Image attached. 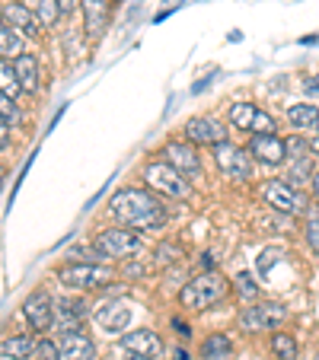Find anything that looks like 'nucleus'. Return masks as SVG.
<instances>
[{
	"instance_id": "1",
	"label": "nucleus",
	"mask_w": 319,
	"mask_h": 360,
	"mask_svg": "<svg viewBox=\"0 0 319 360\" xmlns=\"http://www.w3.org/2000/svg\"><path fill=\"white\" fill-rule=\"evenodd\" d=\"M109 214L118 226H128L135 233H156L163 230L170 214H166L163 201L147 191L144 185H125L109 198Z\"/></svg>"
},
{
	"instance_id": "2",
	"label": "nucleus",
	"mask_w": 319,
	"mask_h": 360,
	"mask_svg": "<svg viewBox=\"0 0 319 360\" xmlns=\"http://www.w3.org/2000/svg\"><path fill=\"white\" fill-rule=\"evenodd\" d=\"M230 293H233V281L227 274H220L218 268L214 271H198L179 290V306L185 313H208L218 303H224Z\"/></svg>"
},
{
	"instance_id": "3",
	"label": "nucleus",
	"mask_w": 319,
	"mask_h": 360,
	"mask_svg": "<svg viewBox=\"0 0 319 360\" xmlns=\"http://www.w3.org/2000/svg\"><path fill=\"white\" fill-rule=\"evenodd\" d=\"M141 182H144V188L154 191L160 201H189V198L195 195L189 179L173 169L166 160H150L141 169Z\"/></svg>"
},
{
	"instance_id": "4",
	"label": "nucleus",
	"mask_w": 319,
	"mask_h": 360,
	"mask_svg": "<svg viewBox=\"0 0 319 360\" xmlns=\"http://www.w3.org/2000/svg\"><path fill=\"white\" fill-rule=\"evenodd\" d=\"M93 249H96V255L106 262H128L144 252V236L135 230H128V226L115 224V226H106V230L96 233Z\"/></svg>"
},
{
	"instance_id": "5",
	"label": "nucleus",
	"mask_w": 319,
	"mask_h": 360,
	"mask_svg": "<svg viewBox=\"0 0 319 360\" xmlns=\"http://www.w3.org/2000/svg\"><path fill=\"white\" fill-rule=\"evenodd\" d=\"M291 319V309L278 300H256V303L243 306L237 326L243 328V335H265V332H278L284 322Z\"/></svg>"
},
{
	"instance_id": "6",
	"label": "nucleus",
	"mask_w": 319,
	"mask_h": 360,
	"mask_svg": "<svg viewBox=\"0 0 319 360\" xmlns=\"http://www.w3.org/2000/svg\"><path fill=\"white\" fill-rule=\"evenodd\" d=\"M55 274L68 290H80V293L99 290V287L115 281V268L102 265V262H68V265H61Z\"/></svg>"
},
{
	"instance_id": "7",
	"label": "nucleus",
	"mask_w": 319,
	"mask_h": 360,
	"mask_svg": "<svg viewBox=\"0 0 319 360\" xmlns=\"http://www.w3.org/2000/svg\"><path fill=\"white\" fill-rule=\"evenodd\" d=\"M258 198H262L272 211L291 214V217H304L306 207H310V198L300 188H294L291 182H284V179H265V182L258 185Z\"/></svg>"
},
{
	"instance_id": "8",
	"label": "nucleus",
	"mask_w": 319,
	"mask_h": 360,
	"mask_svg": "<svg viewBox=\"0 0 319 360\" xmlns=\"http://www.w3.org/2000/svg\"><path fill=\"white\" fill-rule=\"evenodd\" d=\"M214 166H218L220 176L233 185L252 182V169H256V163H252V157L246 153V147L230 143V141H224V143L214 147Z\"/></svg>"
},
{
	"instance_id": "9",
	"label": "nucleus",
	"mask_w": 319,
	"mask_h": 360,
	"mask_svg": "<svg viewBox=\"0 0 319 360\" xmlns=\"http://www.w3.org/2000/svg\"><path fill=\"white\" fill-rule=\"evenodd\" d=\"M230 124L237 131H246L249 137L256 134H278V122L275 115H268L265 109H258L256 102H233L230 112H227Z\"/></svg>"
},
{
	"instance_id": "10",
	"label": "nucleus",
	"mask_w": 319,
	"mask_h": 360,
	"mask_svg": "<svg viewBox=\"0 0 319 360\" xmlns=\"http://www.w3.org/2000/svg\"><path fill=\"white\" fill-rule=\"evenodd\" d=\"M230 131H227V124L220 122V118L214 115H192L189 122L182 124V137L192 143V147H218V143L230 141Z\"/></svg>"
},
{
	"instance_id": "11",
	"label": "nucleus",
	"mask_w": 319,
	"mask_h": 360,
	"mask_svg": "<svg viewBox=\"0 0 319 360\" xmlns=\"http://www.w3.org/2000/svg\"><path fill=\"white\" fill-rule=\"evenodd\" d=\"M246 153L252 157L256 166H265V169H278V166L287 163V147L281 134H256L246 143Z\"/></svg>"
},
{
	"instance_id": "12",
	"label": "nucleus",
	"mask_w": 319,
	"mask_h": 360,
	"mask_svg": "<svg viewBox=\"0 0 319 360\" xmlns=\"http://www.w3.org/2000/svg\"><path fill=\"white\" fill-rule=\"evenodd\" d=\"M160 157H163L176 172H182L185 179L201 176V153H198V147H192L185 137L182 141H166V147H163Z\"/></svg>"
},
{
	"instance_id": "13",
	"label": "nucleus",
	"mask_w": 319,
	"mask_h": 360,
	"mask_svg": "<svg viewBox=\"0 0 319 360\" xmlns=\"http://www.w3.org/2000/svg\"><path fill=\"white\" fill-rule=\"evenodd\" d=\"M87 316H89V303L87 300H58L55 303V332L61 335V338H68V335H77V332H83V322H87Z\"/></svg>"
},
{
	"instance_id": "14",
	"label": "nucleus",
	"mask_w": 319,
	"mask_h": 360,
	"mask_svg": "<svg viewBox=\"0 0 319 360\" xmlns=\"http://www.w3.org/2000/svg\"><path fill=\"white\" fill-rule=\"evenodd\" d=\"M23 319L29 322L32 332H48V328L55 326V300L48 297L45 290H32L23 303Z\"/></svg>"
},
{
	"instance_id": "15",
	"label": "nucleus",
	"mask_w": 319,
	"mask_h": 360,
	"mask_svg": "<svg viewBox=\"0 0 319 360\" xmlns=\"http://www.w3.org/2000/svg\"><path fill=\"white\" fill-rule=\"evenodd\" d=\"M122 351L125 354H137V357H160L163 354V341H160V335L154 332V328H131V332L122 335Z\"/></svg>"
},
{
	"instance_id": "16",
	"label": "nucleus",
	"mask_w": 319,
	"mask_h": 360,
	"mask_svg": "<svg viewBox=\"0 0 319 360\" xmlns=\"http://www.w3.org/2000/svg\"><path fill=\"white\" fill-rule=\"evenodd\" d=\"M0 16H4L23 39H39L42 35V22H39V16H35V10H29L26 4H20V0L7 4V7L0 10Z\"/></svg>"
},
{
	"instance_id": "17",
	"label": "nucleus",
	"mask_w": 319,
	"mask_h": 360,
	"mask_svg": "<svg viewBox=\"0 0 319 360\" xmlns=\"http://www.w3.org/2000/svg\"><path fill=\"white\" fill-rule=\"evenodd\" d=\"M83 10V29L89 39H99L112 20V0H80Z\"/></svg>"
},
{
	"instance_id": "18",
	"label": "nucleus",
	"mask_w": 319,
	"mask_h": 360,
	"mask_svg": "<svg viewBox=\"0 0 319 360\" xmlns=\"http://www.w3.org/2000/svg\"><path fill=\"white\" fill-rule=\"evenodd\" d=\"M96 326L102 328V332H109V335H125L131 326V309L125 303H106L99 306L93 313Z\"/></svg>"
},
{
	"instance_id": "19",
	"label": "nucleus",
	"mask_w": 319,
	"mask_h": 360,
	"mask_svg": "<svg viewBox=\"0 0 319 360\" xmlns=\"http://www.w3.org/2000/svg\"><path fill=\"white\" fill-rule=\"evenodd\" d=\"M13 70H16V80H20V89H23V93H29V96L39 93V86H42L39 58L26 51V55H20V58L13 61Z\"/></svg>"
},
{
	"instance_id": "20",
	"label": "nucleus",
	"mask_w": 319,
	"mask_h": 360,
	"mask_svg": "<svg viewBox=\"0 0 319 360\" xmlns=\"http://www.w3.org/2000/svg\"><path fill=\"white\" fill-rule=\"evenodd\" d=\"M287 124H291L297 134H310L319 124V105L316 102H297L287 109Z\"/></svg>"
},
{
	"instance_id": "21",
	"label": "nucleus",
	"mask_w": 319,
	"mask_h": 360,
	"mask_svg": "<svg viewBox=\"0 0 319 360\" xmlns=\"http://www.w3.org/2000/svg\"><path fill=\"white\" fill-rule=\"evenodd\" d=\"M20 55H26V39L0 16V61H16Z\"/></svg>"
},
{
	"instance_id": "22",
	"label": "nucleus",
	"mask_w": 319,
	"mask_h": 360,
	"mask_svg": "<svg viewBox=\"0 0 319 360\" xmlns=\"http://www.w3.org/2000/svg\"><path fill=\"white\" fill-rule=\"evenodd\" d=\"M61 360H96V345L89 335L77 332L61 338Z\"/></svg>"
},
{
	"instance_id": "23",
	"label": "nucleus",
	"mask_w": 319,
	"mask_h": 360,
	"mask_svg": "<svg viewBox=\"0 0 319 360\" xmlns=\"http://www.w3.org/2000/svg\"><path fill=\"white\" fill-rule=\"evenodd\" d=\"M268 351H272L275 360H297V357H300L297 335H294V332H284V328L272 332V338H268Z\"/></svg>"
},
{
	"instance_id": "24",
	"label": "nucleus",
	"mask_w": 319,
	"mask_h": 360,
	"mask_svg": "<svg viewBox=\"0 0 319 360\" xmlns=\"http://www.w3.org/2000/svg\"><path fill=\"white\" fill-rule=\"evenodd\" d=\"M35 335H7V338L0 341V354L4 357H13V360H29L32 357V351H35Z\"/></svg>"
},
{
	"instance_id": "25",
	"label": "nucleus",
	"mask_w": 319,
	"mask_h": 360,
	"mask_svg": "<svg viewBox=\"0 0 319 360\" xmlns=\"http://www.w3.org/2000/svg\"><path fill=\"white\" fill-rule=\"evenodd\" d=\"M227 354H233V341H230V335H224V332L208 335V338L201 341V347H198V357H201V360L227 357Z\"/></svg>"
},
{
	"instance_id": "26",
	"label": "nucleus",
	"mask_w": 319,
	"mask_h": 360,
	"mask_svg": "<svg viewBox=\"0 0 319 360\" xmlns=\"http://www.w3.org/2000/svg\"><path fill=\"white\" fill-rule=\"evenodd\" d=\"M300 220H304V239H306V245H310V252L319 259V201L310 204V207H306V214Z\"/></svg>"
},
{
	"instance_id": "27",
	"label": "nucleus",
	"mask_w": 319,
	"mask_h": 360,
	"mask_svg": "<svg viewBox=\"0 0 319 360\" xmlns=\"http://www.w3.org/2000/svg\"><path fill=\"white\" fill-rule=\"evenodd\" d=\"M313 172H316V166H313V157L294 160V163L287 166V176H284V182H291L294 188H300V185H310Z\"/></svg>"
},
{
	"instance_id": "28",
	"label": "nucleus",
	"mask_w": 319,
	"mask_h": 360,
	"mask_svg": "<svg viewBox=\"0 0 319 360\" xmlns=\"http://www.w3.org/2000/svg\"><path fill=\"white\" fill-rule=\"evenodd\" d=\"M233 290H237L239 300H246V303H256L258 300V284L252 281L249 271H239L237 278H233Z\"/></svg>"
},
{
	"instance_id": "29",
	"label": "nucleus",
	"mask_w": 319,
	"mask_h": 360,
	"mask_svg": "<svg viewBox=\"0 0 319 360\" xmlns=\"http://www.w3.org/2000/svg\"><path fill=\"white\" fill-rule=\"evenodd\" d=\"M0 93L4 96H20V80H16L13 61H0Z\"/></svg>"
},
{
	"instance_id": "30",
	"label": "nucleus",
	"mask_w": 319,
	"mask_h": 360,
	"mask_svg": "<svg viewBox=\"0 0 319 360\" xmlns=\"http://www.w3.org/2000/svg\"><path fill=\"white\" fill-rule=\"evenodd\" d=\"M35 16H39L42 26H55L64 13L58 7V0H35Z\"/></svg>"
},
{
	"instance_id": "31",
	"label": "nucleus",
	"mask_w": 319,
	"mask_h": 360,
	"mask_svg": "<svg viewBox=\"0 0 319 360\" xmlns=\"http://www.w3.org/2000/svg\"><path fill=\"white\" fill-rule=\"evenodd\" d=\"M284 147H287V163H294V160H304V157H313L306 134H291L284 141Z\"/></svg>"
},
{
	"instance_id": "32",
	"label": "nucleus",
	"mask_w": 319,
	"mask_h": 360,
	"mask_svg": "<svg viewBox=\"0 0 319 360\" xmlns=\"http://www.w3.org/2000/svg\"><path fill=\"white\" fill-rule=\"evenodd\" d=\"M32 360H61V345L55 338H39L35 341Z\"/></svg>"
},
{
	"instance_id": "33",
	"label": "nucleus",
	"mask_w": 319,
	"mask_h": 360,
	"mask_svg": "<svg viewBox=\"0 0 319 360\" xmlns=\"http://www.w3.org/2000/svg\"><path fill=\"white\" fill-rule=\"evenodd\" d=\"M0 118H7V122H10V118H13V122L20 118V109H16L13 96H4V93H0Z\"/></svg>"
},
{
	"instance_id": "34",
	"label": "nucleus",
	"mask_w": 319,
	"mask_h": 360,
	"mask_svg": "<svg viewBox=\"0 0 319 360\" xmlns=\"http://www.w3.org/2000/svg\"><path fill=\"white\" fill-rule=\"evenodd\" d=\"M173 255H179L176 245H160V249H156V259H160V265H170V262H176Z\"/></svg>"
},
{
	"instance_id": "35",
	"label": "nucleus",
	"mask_w": 319,
	"mask_h": 360,
	"mask_svg": "<svg viewBox=\"0 0 319 360\" xmlns=\"http://www.w3.org/2000/svg\"><path fill=\"white\" fill-rule=\"evenodd\" d=\"M58 7H61V13L68 16V13H74V10L80 7V0H58Z\"/></svg>"
},
{
	"instance_id": "36",
	"label": "nucleus",
	"mask_w": 319,
	"mask_h": 360,
	"mask_svg": "<svg viewBox=\"0 0 319 360\" xmlns=\"http://www.w3.org/2000/svg\"><path fill=\"white\" fill-rule=\"evenodd\" d=\"M10 143V124H7V118H0V147H7Z\"/></svg>"
},
{
	"instance_id": "37",
	"label": "nucleus",
	"mask_w": 319,
	"mask_h": 360,
	"mask_svg": "<svg viewBox=\"0 0 319 360\" xmlns=\"http://www.w3.org/2000/svg\"><path fill=\"white\" fill-rule=\"evenodd\" d=\"M310 191H313V198L319 201V166H316V172H313V179H310Z\"/></svg>"
},
{
	"instance_id": "38",
	"label": "nucleus",
	"mask_w": 319,
	"mask_h": 360,
	"mask_svg": "<svg viewBox=\"0 0 319 360\" xmlns=\"http://www.w3.org/2000/svg\"><path fill=\"white\" fill-rule=\"evenodd\" d=\"M310 150H313V153H319V124H316V131H313V141H310Z\"/></svg>"
},
{
	"instance_id": "39",
	"label": "nucleus",
	"mask_w": 319,
	"mask_h": 360,
	"mask_svg": "<svg viewBox=\"0 0 319 360\" xmlns=\"http://www.w3.org/2000/svg\"><path fill=\"white\" fill-rule=\"evenodd\" d=\"M128 360H154V357H137V354H128Z\"/></svg>"
},
{
	"instance_id": "40",
	"label": "nucleus",
	"mask_w": 319,
	"mask_h": 360,
	"mask_svg": "<svg viewBox=\"0 0 319 360\" xmlns=\"http://www.w3.org/2000/svg\"><path fill=\"white\" fill-rule=\"evenodd\" d=\"M211 360H233V354H227V357H211Z\"/></svg>"
},
{
	"instance_id": "41",
	"label": "nucleus",
	"mask_w": 319,
	"mask_h": 360,
	"mask_svg": "<svg viewBox=\"0 0 319 360\" xmlns=\"http://www.w3.org/2000/svg\"><path fill=\"white\" fill-rule=\"evenodd\" d=\"M4 176H7V172H4V169H0V185H4Z\"/></svg>"
},
{
	"instance_id": "42",
	"label": "nucleus",
	"mask_w": 319,
	"mask_h": 360,
	"mask_svg": "<svg viewBox=\"0 0 319 360\" xmlns=\"http://www.w3.org/2000/svg\"><path fill=\"white\" fill-rule=\"evenodd\" d=\"M316 360H319V357H316Z\"/></svg>"
}]
</instances>
